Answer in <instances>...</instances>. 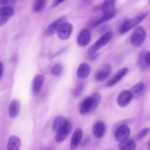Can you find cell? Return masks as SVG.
Here are the masks:
<instances>
[{
	"instance_id": "cell-21",
	"label": "cell",
	"mask_w": 150,
	"mask_h": 150,
	"mask_svg": "<svg viewBox=\"0 0 150 150\" xmlns=\"http://www.w3.org/2000/svg\"><path fill=\"white\" fill-rule=\"evenodd\" d=\"M93 110V104L91 97H87L82 102L80 108V112L81 114H85L88 113L89 111Z\"/></svg>"
},
{
	"instance_id": "cell-29",
	"label": "cell",
	"mask_w": 150,
	"mask_h": 150,
	"mask_svg": "<svg viewBox=\"0 0 150 150\" xmlns=\"http://www.w3.org/2000/svg\"><path fill=\"white\" fill-rule=\"evenodd\" d=\"M16 0H0V4L4 6H11L14 5Z\"/></svg>"
},
{
	"instance_id": "cell-27",
	"label": "cell",
	"mask_w": 150,
	"mask_h": 150,
	"mask_svg": "<svg viewBox=\"0 0 150 150\" xmlns=\"http://www.w3.org/2000/svg\"><path fill=\"white\" fill-rule=\"evenodd\" d=\"M84 88V85L82 83H79L73 89V95L74 97H78L80 96L81 93L83 92Z\"/></svg>"
},
{
	"instance_id": "cell-14",
	"label": "cell",
	"mask_w": 150,
	"mask_h": 150,
	"mask_svg": "<svg viewBox=\"0 0 150 150\" xmlns=\"http://www.w3.org/2000/svg\"><path fill=\"white\" fill-rule=\"evenodd\" d=\"M90 72V66L87 63H83L78 67L76 74L79 79H85L88 76Z\"/></svg>"
},
{
	"instance_id": "cell-17",
	"label": "cell",
	"mask_w": 150,
	"mask_h": 150,
	"mask_svg": "<svg viewBox=\"0 0 150 150\" xmlns=\"http://www.w3.org/2000/svg\"><path fill=\"white\" fill-rule=\"evenodd\" d=\"M21 145V140L16 135H11L8 140L6 150H19Z\"/></svg>"
},
{
	"instance_id": "cell-10",
	"label": "cell",
	"mask_w": 150,
	"mask_h": 150,
	"mask_svg": "<svg viewBox=\"0 0 150 150\" xmlns=\"http://www.w3.org/2000/svg\"><path fill=\"white\" fill-rule=\"evenodd\" d=\"M111 67L110 64H105L103 67L98 70L95 74V79L98 81H101L105 80L110 74Z\"/></svg>"
},
{
	"instance_id": "cell-15",
	"label": "cell",
	"mask_w": 150,
	"mask_h": 150,
	"mask_svg": "<svg viewBox=\"0 0 150 150\" xmlns=\"http://www.w3.org/2000/svg\"><path fill=\"white\" fill-rule=\"evenodd\" d=\"M93 134L97 138H102L105 132V126L104 122L98 121L96 122L93 127Z\"/></svg>"
},
{
	"instance_id": "cell-35",
	"label": "cell",
	"mask_w": 150,
	"mask_h": 150,
	"mask_svg": "<svg viewBox=\"0 0 150 150\" xmlns=\"http://www.w3.org/2000/svg\"><path fill=\"white\" fill-rule=\"evenodd\" d=\"M148 150H149V141L148 142Z\"/></svg>"
},
{
	"instance_id": "cell-36",
	"label": "cell",
	"mask_w": 150,
	"mask_h": 150,
	"mask_svg": "<svg viewBox=\"0 0 150 150\" xmlns=\"http://www.w3.org/2000/svg\"><path fill=\"white\" fill-rule=\"evenodd\" d=\"M79 1H82V2H86V1H88V0H79Z\"/></svg>"
},
{
	"instance_id": "cell-7",
	"label": "cell",
	"mask_w": 150,
	"mask_h": 150,
	"mask_svg": "<svg viewBox=\"0 0 150 150\" xmlns=\"http://www.w3.org/2000/svg\"><path fill=\"white\" fill-rule=\"evenodd\" d=\"M133 98V94L131 91L125 90L122 91L117 97V103L121 107H125L129 104Z\"/></svg>"
},
{
	"instance_id": "cell-22",
	"label": "cell",
	"mask_w": 150,
	"mask_h": 150,
	"mask_svg": "<svg viewBox=\"0 0 150 150\" xmlns=\"http://www.w3.org/2000/svg\"><path fill=\"white\" fill-rule=\"evenodd\" d=\"M15 14V11L11 6H3L0 9V15L10 18Z\"/></svg>"
},
{
	"instance_id": "cell-12",
	"label": "cell",
	"mask_w": 150,
	"mask_h": 150,
	"mask_svg": "<svg viewBox=\"0 0 150 150\" xmlns=\"http://www.w3.org/2000/svg\"><path fill=\"white\" fill-rule=\"evenodd\" d=\"M91 39V35L90 32L88 29H84L79 33L77 42L80 46H86L90 42Z\"/></svg>"
},
{
	"instance_id": "cell-9",
	"label": "cell",
	"mask_w": 150,
	"mask_h": 150,
	"mask_svg": "<svg viewBox=\"0 0 150 150\" xmlns=\"http://www.w3.org/2000/svg\"><path fill=\"white\" fill-rule=\"evenodd\" d=\"M66 21V17L64 16H63L61 18L54 21L53 23H50L45 32V36H50L53 35L54 33H56V32L57 31L59 26Z\"/></svg>"
},
{
	"instance_id": "cell-18",
	"label": "cell",
	"mask_w": 150,
	"mask_h": 150,
	"mask_svg": "<svg viewBox=\"0 0 150 150\" xmlns=\"http://www.w3.org/2000/svg\"><path fill=\"white\" fill-rule=\"evenodd\" d=\"M128 70L126 67L122 69L112 79H111L108 81L107 86L108 87H111V86H112L114 84H115L128 73Z\"/></svg>"
},
{
	"instance_id": "cell-2",
	"label": "cell",
	"mask_w": 150,
	"mask_h": 150,
	"mask_svg": "<svg viewBox=\"0 0 150 150\" xmlns=\"http://www.w3.org/2000/svg\"><path fill=\"white\" fill-rule=\"evenodd\" d=\"M147 16L146 13L142 14L132 19H128L125 20L121 25L120 28L121 33H125L131 30L132 28L135 27L137 25L141 23Z\"/></svg>"
},
{
	"instance_id": "cell-19",
	"label": "cell",
	"mask_w": 150,
	"mask_h": 150,
	"mask_svg": "<svg viewBox=\"0 0 150 150\" xmlns=\"http://www.w3.org/2000/svg\"><path fill=\"white\" fill-rule=\"evenodd\" d=\"M136 143L132 139H127L121 142L118 145L119 150H135Z\"/></svg>"
},
{
	"instance_id": "cell-1",
	"label": "cell",
	"mask_w": 150,
	"mask_h": 150,
	"mask_svg": "<svg viewBox=\"0 0 150 150\" xmlns=\"http://www.w3.org/2000/svg\"><path fill=\"white\" fill-rule=\"evenodd\" d=\"M101 9L104 16L94 23V26L103 23L114 17L115 13V0H104Z\"/></svg>"
},
{
	"instance_id": "cell-30",
	"label": "cell",
	"mask_w": 150,
	"mask_h": 150,
	"mask_svg": "<svg viewBox=\"0 0 150 150\" xmlns=\"http://www.w3.org/2000/svg\"><path fill=\"white\" fill-rule=\"evenodd\" d=\"M148 132H149V128H144V129L139 132V134L138 135V136H137V139H142V138H144L145 136L146 135V134L148 133Z\"/></svg>"
},
{
	"instance_id": "cell-13",
	"label": "cell",
	"mask_w": 150,
	"mask_h": 150,
	"mask_svg": "<svg viewBox=\"0 0 150 150\" xmlns=\"http://www.w3.org/2000/svg\"><path fill=\"white\" fill-rule=\"evenodd\" d=\"M83 137V130L80 128H77L74 131L70 144V148L71 150H74L79 146Z\"/></svg>"
},
{
	"instance_id": "cell-26",
	"label": "cell",
	"mask_w": 150,
	"mask_h": 150,
	"mask_svg": "<svg viewBox=\"0 0 150 150\" xmlns=\"http://www.w3.org/2000/svg\"><path fill=\"white\" fill-rule=\"evenodd\" d=\"M46 0H36L33 6V11L35 12H39L42 11L46 4Z\"/></svg>"
},
{
	"instance_id": "cell-33",
	"label": "cell",
	"mask_w": 150,
	"mask_h": 150,
	"mask_svg": "<svg viewBox=\"0 0 150 150\" xmlns=\"http://www.w3.org/2000/svg\"><path fill=\"white\" fill-rule=\"evenodd\" d=\"M145 60L146 65L149 67L150 66V64H149V52H147L145 54Z\"/></svg>"
},
{
	"instance_id": "cell-8",
	"label": "cell",
	"mask_w": 150,
	"mask_h": 150,
	"mask_svg": "<svg viewBox=\"0 0 150 150\" xmlns=\"http://www.w3.org/2000/svg\"><path fill=\"white\" fill-rule=\"evenodd\" d=\"M130 135V129L125 125L120 126L115 131L114 138L115 140L121 142L128 139Z\"/></svg>"
},
{
	"instance_id": "cell-5",
	"label": "cell",
	"mask_w": 150,
	"mask_h": 150,
	"mask_svg": "<svg viewBox=\"0 0 150 150\" xmlns=\"http://www.w3.org/2000/svg\"><path fill=\"white\" fill-rule=\"evenodd\" d=\"M73 25L69 22H65L63 23L57 30L58 38L61 40L68 39L73 32Z\"/></svg>"
},
{
	"instance_id": "cell-4",
	"label": "cell",
	"mask_w": 150,
	"mask_h": 150,
	"mask_svg": "<svg viewBox=\"0 0 150 150\" xmlns=\"http://www.w3.org/2000/svg\"><path fill=\"white\" fill-rule=\"evenodd\" d=\"M113 34L112 32H107L101 36L88 49V53L90 54L94 53L101 47L106 45L112 39Z\"/></svg>"
},
{
	"instance_id": "cell-28",
	"label": "cell",
	"mask_w": 150,
	"mask_h": 150,
	"mask_svg": "<svg viewBox=\"0 0 150 150\" xmlns=\"http://www.w3.org/2000/svg\"><path fill=\"white\" fill-rule=\"evenodd\" d=\"M62 67L59 64H54L51 70V73L54 76H59L62 72Z\"/></svg>"
},
{
	"instance_id": "cell-24",
	"label": "cell",
	"mask_w": 150,
	"mask_h": 150,
	"mask_svg": "<svg viewBox=\"0 0 150 150\" xmlns=\"http://www.w3.org/2000/svg\"><path fill=\"white\" fill-rule=\"evenodd\" d=\"M90 97H91L92 104H93V110H94L100 104V103L101 101V95L98 93H94L90 96Z\"/></svg>"
},
{
	"instance_id": "cell-23",
	"label": "cell",
	"mask_w": 150,
	"mask_h": 150,
	"mask_svg": "<svg viewBox=\"0 0 150 150\" xmlns=\"http://www.w3.org/2000/svg\"><path fill=\"white\" fill-rule=\"evenodd\" d=\"M146 53V52L145 50L141 51L139 53L138 58V64L140 69H144V70H145L147 68V67H148L146 65L145 60V56Z\"/></svg>"
},
{
	"instance_id": "cell-20",
	"label": "cell",
	"mask_w": 150,
	"mask_h": 150,
	"mask_svg": "<svg viewBox=\"0 0 150 150\" xmlns=\"http://www.w3.org/2000/svg\"><path fill=\"white\" fill-rule=\"evenodd\" d=\"M68 120H67L65 117L62 115H58L55 117L54 119L53 125H52V129L53 131L57 132L64 125Z\"/></svg>"
},
{
	"instance_id": "cell-25",
	"label": "cell",
	"mask_w": 150,
	"mask_h": 150,
	"mask_svg": "<svg viewBox=\"0 0 150 150\" xmlns=\"http://www.w3.org/2000/svg\"><path fill=\"white\" fill-rule=\"evenodd\" d=\"M144 88H145L144 83L142 81H139L133 86L131 90V93L134 94H139L144 90Z\"/></svg>"
},
{
	"instance_id": "cell-31",
	"label": "cell",
	"mask_w": 150,
	"mask_h": 150,
	"mask_svg": "<svg viewBox=\"0 0 150 150\" xmlns=\"http://www.w3.org/2000/svg\"><path fill=\"white\" fill-rule=\"evenodd\" d=\"M9 19V18L0 15V26L5 25L8 21Z\"/></svg>"
},
{
	"instance_id": "cell-32",
	"label": "cell",
	"mask_w": 150,
	"mask_h": 150,
	"mask_svg": "<svg viewBox=\"0 0 150 150\" xmlns=\"http://www.w3.org/2000/svg\"><path fill=\"white\" fill-rule=\"evenodd\" d=\"M66 0H54L52 3L51 4V7L52 8H55L57 6H58L60 4L62 3L63 2L65 1Z\"/></svg>"
},
{
	"instance_id": "cell-11",
	"label": "cell",
	"mask_w": 150,
	"mask_h": 150,
	"mask_svg": "<svg viewBox=\"0 0 150 150\" xmlns=\"http://www.w3.org/2000/svg\"><path fill=\"white\" fill-rule=\"evenodd\" d=\"M43 81L44 77L43 75L38 74L35 76L32 84V90L34 95L36 96L39 93L42 87Z\"/></svg>"
},
{
	"instance_id": "cell-3",
	"label": "cell",
	"mask_w": 150,
	"mask_h": 150,
	"mask_svg": "<svg viewBox=\"0 0 150 150\" xmlns=\"http://www.w3.org/2000/svg\"><path fill=\"white\" fill-rule=\"evenodd\" d=\"M146 38V32L144 28L139 26L135 28L131 36V41L132 44L135 47L141 46L144 42Z\"/></svg>"
},
{
	"instance_id": "cell-34",
	"label": "cell",
	"mask_w": 150,
	"mask_h": 150,
	"mask_svg": "<svg viewBox=\"0 0 150 150\" xmlns=\"http://www.w3.org/2000/svg\"><path fill=\"white\" fill-rule=\"evenodd\" d=\"M2 71H3V66L2 63L0 62V77L2 74Z\"/></svg>"
},
{
	"instance_id": "cell-6",
	"label": "cell",
	"mask_w": 150,
	"mask_h": 150,
	"mask_svg": "<svg viewBox=\"0 0 150 150\" xmlns=\"http://www.w3.org/2000/svg\"><path fill=\"white\" fill-rule=\"evenodd\" d=\"M72 128L71 124L69 120H67L66 123L59 130L56 132L55 140L58 143H61L65 140L71 131Z\"/></svg>"
},
{
	"instance_id": "cell-16",
	"label": "cell",
	"mask_w": 150,
	"mask_h": 150,
	"mask_svg": "<svg viewBox=\"0 0 150 150\" xmlns=\"http://www.w3.org/2000/svg\"><path fill=\"white\" fill-rule=\"evenodd\" d=\"M21 104L19 100L13 99L11 101L9 108V115L11 118H15L19 114L20 111Z\"/></svg>"
}]
</instances>
